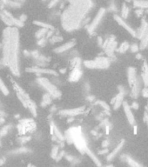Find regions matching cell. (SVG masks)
<instances>
[{
  "label": "cell",
  "mask_w": 148,
  "mask_h": 167,
  "mask_svg": "<svg viewBox=\"0 0 148 167\" xmlns=\"http://www.w3.org/2000/svg\"><path fill=\"white\" fill-rule=\"evenodd\" d=\"M145 121H146L148 124V111L146 112L145 113Z\"/></svg>",
  "instance_id": "cell-47"
},
{
  "label": "cell",
  "mask_w": 148,
  "mask_h": 167,
  "mask_svg": "<svg viewBox=\"0 0 148 167\" xmlns=\"http://www.w3.org/2000/svg\"><path fill=\"white\" fill-rule=\"evenodd\" d=\"M147 28H148V23L145 22V21H142V23H141L140 27L139 28V30L138 31H136V37L137 38H139V39H142L143 38V36L145 34V32L147 31Z\"/></svg>",
  "instance_id": "cell-20"
},
{
  "label": "cell",
  "mask_w": 148,
  "mask_h": 167,
  "mask_svg": "<svg viewBox=\"0 0 148 167\" xmlns=\"http://www.w3.org/2000/svg\"><path fill=\"white\" fill-rule=\"evenodd\" d=\"M110 7H111V11H113V12H116V11H117V6L114 4L113 2L111 4V6H110Z\"/></svg>",
  "instance_id": "cell-41"
},
{
  "label": "cell",
  "mask_w": 148,
  "mask_h": 167,
  "mask_svg": "<svg viewBox=\"0 0 148 167\" xmlns=\"http://www.w3.org/2000/svg\"><path fill=\"white\" fill-rule=\"evenodd\" d=\"M136 58H138V59H140V58H141V55L140 54H138L136 56Z\"/></svg>",
  "instance_id": "cell-53"
},
{
  "label": "cell",
  "mask_w": 148,
  "mask_h": 167,
  "mask_svg": "<svg viewBox=\"0 0 148 167\" xmlns=\"http://www.w3.org/2000/svg\"><path fill=\"white\" fill-rule=\"evenodd\" d=\"M27 71L30 72H35L38 74H51V75H57V72L54 71L53 70H50V69H43V68H28L26 69Z\"/></svg>",
  "instance_id": "cell-16"
},
{
  "label": "cell",
  "mask_w": 148,
  "mask_h": 167,
  "mask_svg": "<svg viewBox=\"0 0 148 167\" xmlns=\"http://www.w3.org/2000/svg\"><path fill=\"white\" fill-rule=\"evenodd\" d=\"M133 5L140 9H148V0H134Z\"/></svg>",
  "instance_id": "cell-22"
},
{
  "label": "cell",
  "mask_w": 148,
  "mask_h": 167,
  "mask_svg": "<svg viewBox=\"0 0 148 167\" xmlns=\"http://www.w3.org/2000/svg\"><path fill=\"white\" fill-rule=\"evenodd\" d=\"M108 144H109V142H108V141L106 140V141H104V142H103V144H102V145H103V147H105V146H106V145H107Z\"/></svg>",
  "instance_id": "cell-49"
},
{
  "label": "cell",
  "mask_w": 148,
  "mask_h": 167,
  "mask_svg": "<svg viewBox=\"0 0 148 167\" xmlns=\"http://www.w3.org/2000/svg\"><path fill=\"white\" fill-rule=\"evenodd\" d=\"M130 49H131V51H132V52L135 53V52H138V51L140 50V46H139L137 44H132V45L130 46Z\"/></svg>",
  "instance_id": "cell-38"
},
{
  "label": "cell",
  "mask_w": 148,
  "mask_h": 167,
  "mask_svg": "<svg viewBox=\"0 0 148 167\" xmlns=\"http://www.w3.org/2000/svg\"><path fill=\"white\" fill-rule=\"evenodd\" d=\"M51 103V95L49 93H47L45 94V96H44L43 97V102H42V105H49Z\"/></svg>",
  "instance_id": "cell-34"
},
{
  "label": "cell",
  "mask_w": 148,
  "mask_h": 167,
  "mask_svg": "<svg viewBox=\"0 0 148 167\" xmlns=\"http://www.w3.org/2000/svg\"><path fill=\"white\" fill-rule=\"evenodd\" d=\"M60 71H61V72H64V73H65V72H66V69H61V70H60Z\"/></svg>",
  "instance_id": "cell-54"
},
{
  "label": "cell",
  "mask_w": 148,
  "mask_h": 167,
  "mask_svg": "<svg viewBox=\"0 0 148 167\" xmlns=\"http://www.w3.org/2000/svg\"><path fill=\"white\" fill-rule=\"evenodd\" d=\"M124 95H125L124 93L119 92V93L118 94L117 96H116V97H114L113 100H112V104L113 105V109L117 110L120 107L121 105H122V103H123Z\"/></svg>",
  "instance_id": "cell-18"
},
{
  "label": "cell",
  "mask_w": 148,
  "mask_h": 167,
  "mask_svg": "<svg viewBox=\"0 0 148 167\" xmlns=\"http://www.w3.org/2000/svg\"><path fill=\"white\" fill-rule=\"evenodd\" d=\"M82 74H83V71H82L80 66L73 67V68H71L68 79L70 82H77L81 78Z\"/></svg>",
  "instance_id": "cell-11"
},
{
  "label": "cell",
  "mask_w": 148,
  "mask_h": 167,
  "mask_svg": "<svg viewBox=\"0 0 148 167\" xmlns=\"http://www.w3.org/2000/svg\"><path fill=\"white\" fill-rule=\"evenodd\" d=\"M58 154H59V147L57 145H54L53 148H52V150H51V157L53 159H56Z\"/></svg>",
  "instance_id": "cell-36"
},
{
  "label": "cell",
  "mask_w": 148,
  "mask_h": 167,
  "mask_svg": "<svg viewBox=\"0 0 148 167\" xmlns=\"http://www.w3.org/2000/svg\"><path fill=\"white\" fill-rule=\"evenodd\" d=\"M140 91V80L137 78V80L134 83V85L132 86V91H131V96L133 97V98H137L139 94Z\"/></svg>",
  "instance_id": "cell-19"
},
{
  "label": "cell",
  "mask_w": 148,
  "mask_h": 167,
  "mask_svg": "<svg viewBox=\"0 0 148 167\" xmlns=\"http://www.w3.org/2000/svg\"><path fill=\"white\" fill-rule=\"evenodd\" d=\"M43 1H45V0H43Z\"/></svg>",
  "instance_id": "cell-59"
},
{
  "label": "cell",
  "mask_w": 148,
  "mask_h": 167,
  "mask_svg": "<svg viewBox=\"0 0 148 167\" xmlns=\"http://www.w3.org/2000/svg\"><path fill=\"white\" fill-rule=\"evenodd\" d=\"M2 64L7 66L14 76L20 75L19 31L16 26H7L3 31Z\"/></svg>",
  "instance_id": "cell-1"
},
{
  "label": "cell",
  "mask_w": 148,
  "mask_h": 167,
  "mask_svg": "<svg viewBox=\"0 0 148 167\" xmlns=\"http://www.w3.org/2000/svg\"><path fill=\"white\" fill-rule=\"evenodd\" d=\"M142 79L145 87H148V65L146 62L144 63L142 67Z\"/></svg>",
  "instance_id": "cell-21"
},
{
  "label": "cell",
  "mask_w": 148,
  "mask_h": 167,
  "mask_svg": "<svg viewBox=\"0 0 148 167\" xmlns=\"http://www.w3.org/2000/svg\"><path fill=\"white\" fill-rule=\"evenodd\" d=\"M0 91H1V92L5 95V96H7L9 95V91H8V88L5 86V84H4V82L2 80V78L0 77Z\"/></svg>",
  "instance_id": "cell-30"
},
{
  "label": "cell",
  "mask_w": 148,
  "mask_h": 167,
  "mask_svg": "<svg viewBox=\"0 0 148 167\" xmlns=\"http://www.w3.org/2000/svg\"><path fill=\"white\" fill-rule=\"evenodd\" d=\"M25 19H26V16H24V15H22L19 18V20L20 21H22V22H24Z\"/></svg>",
  "instance_id": "cell-45"
},
{
  "label": "cell",
  "mask_w": 148,
  "mask_h": 167,
  "mask_svg": "<svg viewBox=\"0 0 148 167\" xmlns=\"http://www.w3.org/2000/svg\"><path fill=\"white\" fill-rule=\"evenodd\" d=\"M4 122V118H3V117H0V123H2V124H3Z\"/></svg>",
  "instance_id": "cell-52"
},
{
  "label": "cell",
  "mask_w": 148,
  "mask_h": 167,
  "mask_svg": "<svg viewBox=\"0 0 148 167\" xmlns=\"http://www.w3.org/2000/svg\"><path fill=\"white\" fill-rule=\"evenodd\" d=\"M92 5V0H67V5L60 17L63 29L68 32L79 29L85 23Z\"/></svg>",
  "instance_id": "cell-2"
},
{
  "label": "cell",
  "mask_w": 148,
  "mask_h": 167,
  "mask_svg": "<svg viewBox=\"0 0 148 167\" xmlns=\"http://www.w3.org/2000/svg\"><path fill=\"white\" fill-rule=\"evenodd\" d=\"M124 144H125V141L122 140L120 143L116 146V148H114V150H113V152L109 153V155L107 156V160H108V161H112V160L119 153V152L122 150V148L124 146Z\"/></svg>",
  "instance_id": "cell-17"
},
{
  "label": "cell",
  "mask_w": 148,
  "mask_h": 167,
  "mask_svg": "<svg viewBox=\"0 0 148 167\" xmlns=\"http://www.w3.org/2000/svg\"><path fill=\"white\" fill-rule=\"evenodd\" d=\"M103 47L105 48L106 54L109 57H112L113 56V52L117 47V42L113 39V38H111V39H107L105 43H103Z\"/></svg>",
  "instance_id": "cell-9"
},
{
  "label": "cell",
  "mask_w": 148,
  "mask_h": 167,
  "mask_svg": "<svg viewBox=\"0 0 148 167\" xmlns=\"http://www.w3.org/2000/svg\"><path fill=\"white\" fill-rule=\"evenodd\" d=\"M86 154H87V155L89 156L90 158H91V159H92V161H93L94 163L96 164H97V165H101V164H100V162H99V160L98 159V158H97V157H96V156L94 155V154H93V152H92V151H91V150H89V149H88V148H87V149H86Z\"/></svg>",
  "instance_id": "cell-28"
},
{
  "label": "cell",
  "mask_w": 148,
  "mask_h": 167,
  "mask_svg": "<svg viewBox=\"0 0 148 167\" xmlns=\"http://www.w3.org/2000/svg\"><path fill=\"white\" fill-rule=\"evenodd\" d=\"M35 124L33 120L31 119H24L21 121V124L18 125V130H19L20 134H24L26 132H32L35 129Z\"/></svg>",
  "instance_id": "cell-8"
},
{
  "label": "cell",
  "mask_w": 148,
  "mask_h": 167,
  "mask_svg": "<svg viewBox=\"0 0 148 167\" xmlns=\"http://www.w3.org/2000/svg\"><path fill=\"white\" fill-rule=\"evenodd\" d=\"M133 109L137 110L138 108H139V105H138L137 103H133Z\"/></svg>",
  "instance_id": "cell-48"
},
{
  "label": "cell",
  "mask_w": 148,
  "mask_h": 167,
  "mask_svg": "<svg viewBox=\"0 0 148 167\" xmlns=\"http://www.w3.org/2000/svg\"><path fill=\"white\" fill-rule=\"evenodd\" d=\"M85 106H82V107H78V108H72V109H66L62 110L59 112V115H62V116L66 117H75L80 115L82 113L85 112Z\"/></svg>",
  "instance_id": "cell-10"
},
{
  "label": "cell",
  "mask_w": 148,
  "mask_h": 167,
  "mask_svg": "<svg viewBox=\"0 0 148 167\" xmlns=\"http://www.w3.org/2000/svg\"><path fill=\"white\" fill-rule=\"evenodd\" d=\"M10 127H11V126H6V127H4V128L2 129V131L0 132V135H1V136H4V135H5V134H6V132H8V130H9Z\"/></svg>",
  "instance_id": "cell-40"
},
{
  "label": "cell",
  "mask_w": 148,
  "mask_h": 167,
  "mask_svg": "<svg viewBox=\"0 0 148 167\" xmlns=\"http://www.w3.org/2000/svg\"><path fill=\"white\" fill-rule=\"evenodd\" d=\"M61 40H62V38H57V37H54V38L52 39V41H53V42H56V41L58 42V41H61Z\"/></svg>",
  "instance_id": "cell-44"
},
{
  "label": "cell",
  "mask_w": 148,
  "mask_h": 167,
  "mask_svg": "<svg viewBox=\"0 0 148 167\" xmlns=\"http://www.w3.org/2000/svg\"><path fill=\"white\" fill-rule=\"evenodd\" d=\"M121 14H122V18H123V19L127 18V17H128V14H129V8L125 4H123V5H122Z\"/></svg>",
  "instance_id": "cell-32"
},
{
  "label": "cell",
  "mask_w": 148,
  "mask_h": 167,
  "mask_svg": "<svg viewBox=\"0 0 148 167\" xmlns=\"http://www.w3.org/2000/svg\"><path fill=\"white\" fill-rule=\"evenodd\" d=\"M88 100H90V101H92L94 99V97L93 96H92V97H88V98H87Z\"/></svg>",
  "instance_id": "cell-50"
},
{
  "label": "cell",
  "mask_w": 148,
  "mask_h": 167,
  "mask_svg": "<svg viewBox=\"0 0 148 167\" xmlns=\"http://www.w3.org/2000/svg\"><path fill=\"white\" fill-rule=\"evenodd\" d=\"M51 132L55 133V136L57 137V138H59L60 140H64L65 139V138H64V135L62 134V132H60L59 130V128L56 126L54 124V123H51Z\"/></svg>",
  "instance_id": "cell-23"
},
{
  "label": "cell",
  "mask_w": 148,
  "mask_h": 167,
  "mask_svg": "<svg viewBox=\"0 0 148 167\" xmlns=\"http://www.w3.org/2000/svg\"><path fill=\"white\" fill-rule=\"evenodd\" d=\"M75 44H76V42H75L74 39L70 40V41H68L67 43L64 44L62 45H60V46L55 48L54 52L58 53V54H59V53H63V52H66V51L71 50V48H73V47L75 46Z\"/></svg>",
  "instance_id": "cell-14"
},
{
  "label": "cell",
  "mask_w": 148,
  "mask_h": 167,
  "mask_svg": "<svg viewBox=\"0 0 148 167\" xmlns=\"http://www.w3.org/2000/svg\"><path fill=\"white\" fill-rule=\"evenodd\" d=\"M108 151L107 150H104V151H101V152H99V154H104V152H107Z\"/></svg>",
  "instance_id": "cell-51"
},
{
  "label": "cell",
  "mask_w": 148,
  "mask_h": 167,
  "mask_svg": "<svg viewBox=\"0 0 148 167\" xmlns=\"http://www.w3.org/2000/svg\"><path fill=\"white\" fill-rule=\"evenodd\" d=\"M98 44H99V45H103V43H104V42H103V40H102V39L100 37L98 39Z\"/></svg>",
  "instance_id": "cell-46"
},
{
  "label": "cell",
  "mask_w": 148,
  "mask_h": 167,
  "mask_svg": "<svg viewBox=\"0 0 148 167\" xmlns=\"http://www.w3.org/2000/svg\"><path fill=\"white\" fill-rule=\"evenodd\" d=\"M0 49H1V44H0Z\"/></svg>",
  "instance_id": "cell-57"
},
{
  "label": "cell",
  "mask_w": 148,
  "mask_h": 167,
  "mask_svg": "<svg viewBox=\"0 0 148 167\" xmlns=\"http://www.w3.org/2000/svg\"><path fill=\"white\" fill-rule=\"evenodd\" d=\"M105 14V9L104 8H101V9H99V11L98 12V13L95 16V18H93V20L92 21V23H90L89 26L87 28V30L89 31L90 33H92L97 27L98 26V24L100 23L101 22V20L103 19V18H104V16Z\"/></svg>",
  "instance_id": "cell-7"
},
{
  "label": "cell",
  "mask_w": 148,
  "mask_h": 167,
  "mask_svg": "<svg viewBox=\"0 0 148 167\" xmlns=\"http://www.w3.org/2000/svg\"><path fill=\"white\" fill-rule=\"evenodd\" d=\"M114 19L116 20V22H117V23H119V25H121V26H122L123 28H125V30L128 31L129 33L133 36V37H134V38L136 37L137 36L136 35V31H135V30H133V28L131 27L130 25H128L127 23H125V21L122 18H120L119 16H118V15H114Z\"/></svg>",
  "instance_id": "cell-12"
},
{
  "label": "cell",
  "mask_w": 148,
  "mask_h": 167,
  "mask_svg": "<svg viewBox=\"0 0 148 167\" xmlns=\"http://www.w3.org/2000/svg\"><path fill=\"white\" fill-rule=\"evenodd\" d=\"M130 48V44H129L128 42H123L121 44V45L119 46V48L118 49V51L120 52V53H124L125 51L128 50Z\"/></svg>",
  "instance_id": "cell-33"
},
{
  "label": "cell",
  "mask_w": 148,
  "mask_h": 167,
  "mask_svg": "<svg viewBox=\"0 0 148 167\" xmlns=\"http://www.w3.org/2000/svg\"><path fill=\"white\" fill-rule=\"evenodd\" d=\"M125 1H126V2H130L131 0H125Z\"/></svg>",
  "instance_id": "cell-56"
},
{
  "label": "cell",
  "mask_w": 148,
  "mask_h": 167,
  "mask_svg": "<svg viewBox=\"0 0 148 167\" xmlns=\"http://www.w3.org/2000/svg\"><path fill=\"white\" fill-rule=\"evenodd\" d=\"M96 104H98V105H99L100 106H102V107H103V108H104L105 110H106V111H110L109 105H107L106 103H105V102L97 101V102H96Z\"/></svg>",
  "instance_id": "cell-37"
},
{
  "label": "cell",
  "mask_w": 148,
  "mask_h": 167,
  "mask_svg": "<svg viewBox=\"0 0 148 167\" xmlns=\"http://www.w3.org/2000/svg\"><path fill=\"white\" fill-rule=\"evenodd\" d=\"M127 78H128V83L129 86H132L134 85V83L137 80V72L135 68L133 67H129L128 70H127Z\"/></svg>",
  "instance_id": "cell-15"
},
{
  "label": "cell",
  "mask_w": 148,
  "mask_h": 167,
  "mask_svg": "<svg viewBox=\"0 0 148 167\" xmlns=\"http://www.w3.org/2000/svg\"><path fill=\"white\" fill-rule=\"evenodd\" d=\"M33 23L41 28H45V29H48V30H54V27L51 24L45 23V22H42V21H33Z\"/></svg>",
  "instance_id": "cell-26"
},
{
  "label": "cell",
  "mask_w": 148,
  "mask_h": 167,
  "mask_svg": "<svg viewBox=\"0 0 148 167\" xmlns=\"http://www.w3.org/2000/svg\"><path fill=\"white\" fill-rule=\"evenodd\" d=\"M47 31H48V29H45V28H40L39 31L36 32V38L38 39H42V38H45V36L46 35Z\"/></svg>",
  "instance_id": "cell-29"
},
{
  "label": "cell",
  "mask_w": 148,
  "mask_h": 167,
  "mask_svg": "<svg viewBox=\"0 0 148 167\" xmlns=\"http://www.w3.org/2000/svg\"><path fill=\"white\" fill-rule=\"evenodd\" d=\"M122 105H123V108H124L125 116L127 117V120H128L129 124H131V125H134V124H135V118H134V115H133V112H132V110H131L130 105L127 104V102H123Z\"/></svg>",
  "instance_id": "cell-13"
},
{
  "label": "cell",
  "mask_w": 148,
  "mask_h": 167,
  "mask_svg": "<svg viewBox=\"0 0 148 167\" xmlns=\"http://www.w3.org/2000/svg\"><path fill=\"white\" fill-rule=\"evenodd\" d=\"M142 13H143V10H142V9H140V8H138V10L136 11L137 16H140Z\"/></svg>",
  "instance_id": "cell-42"
},
{
  "label": "cell",
  "mask_w": 148,
  "mask_h": 167,
  "mask_svg": "<svg viewBox=\"0 0 148 167\" xmlns=\"http://www.w3.org/2000/svg\"><path fill=\"white\" fill-rule=\"evenodd\" d=\"M0 64H1V61H0Z\"/></svg>",
  "instance_id": "cell-58"
},
{
  "label": "cell",
  "mask_w": 148,
  "mask_h": 167,
  "mask_svg": "<svg viewBox=\"0 0 148 167\" xmlns=\"http://www.w3.org/2000/svg\"><path fill=\"white\" fill-rule=\"evenodd\" d=\"M142 94H143V96L145 97H148V89H145L143 90V91H142Z\"/></svg>",
  "instance_id": "cell-43"
},
{
  "label": "cell",
  "mask_w": 148,
  "mask_h": 167,
  "mask_svg": "<svg viewBox=\"0 0 148 167\" xmlns=\"http://www.w3.org/2000/svg\"><path fill=\"white\" fill-rule=\"evenodd\" d=\"M2 2L12 8H18L21 5L19 1H17V0H2Z\"/></svg>",
  "instance_id": "cell-24"
},
{
  "label": "cell",
  "mask_w": 148,
  "mask_h": 167,
  "mask_svg": "<svg viewBox=\"0 0 148 167\" xmlns=\"http://www.w3.org/2000/svg\"><path fill=\"white\" fill-rule=\"evenodd\" d=\"M17 1H19V2H23V1H24V0H17Z\"/></svg>",
  "instance_id": "cell-55"
},
{
  "label": "cell",
  "mask_w": 148,
  "mask_h": 167,
  "mask_svg": "<svg viewBox=\"0 0 148 167\" xmlns=\"http://www.w3.org/2000/svg\"><path fill=\"white\" fill-rule=\"evenodd\" d=\"M83 64L88 69H106L110 66V60L105 57H98L93 60H86Z\"/></svg>",
  "instance_id": "cell-5"
},
{
  "label": "cell",
  "mask_w": 148,
  "mask_h": 167,
  "mask_svg": "<svg viewBox=\"0 0 148 167\" xmlns=\"http://www.w3.org/2000/svg\"><path fill=\"white\" fill-rule=\"evenodd\" d=\"M148 47V28L147 31L145 32V34L143 36V38L141 39V43H140V49L141 50H144L145 48Z\"/></svg>",
  "instance_id": "cell-25"
},
{
  "label": "cell",
  "mask_w": 148,
  "mask_h": 167,
  "mask_svg": "<svg viewBox=\"0 0 148 167\" xmlns=\"http://www.w3.org/2000/svg\"><path fill=\"white\" fill-rule=\"evenodd\" d=\"M81 65V60H80V58H74L73 60L71 61V68H73V67H78V66H80Z\"/></svg>",
  "instance_id": "cell-35"
},
{
  "label": "cell",
  "mask_w": 148,
  "mask_h": 167,
  "mask_svg": "<svg viewBox=\"0 0 148 167\" xmlns=\"http://www.w3.org/2000/svg\"><path fill=\"white\" fill-rule=\"evenodd\" d=\"M37 81L39 84V86H41L44 89L47 91V93L51 95V97L58 98L61 97V91L56 86H54L51 82H50L49 79L46 78H39L37 79Z\"/></svg>",
  "instance_id": "cell-4"
},
{
  "label": "cell",
  "mask_w": 148,
  "mask_h": 167,
  "mask_svg": "<svg viewBox=\"0 0 148 167\" xmlns=\"http://www.w3.org/2000/svg\"><path fill=\"white\" fill-rule=\"evenodd\" d=\"M0 18L7 26H16V27H21L24 25V22L20 21L19 19L15 18L13 16L8 12L7 11L0 12Z\"/></svg>",
  "instance_id": "cell-6"
},
{
  "label": "cell",
  "mask_w": 148,
  "mask_h": 167,
  "mask_svg": "<svg viewBox=\"0 0 148 167\" xmlns=\"http://www.w3.org/2000/svg\"><path fill=\"white\" fill-rule=\"evenodd\" d=\"M28 109L31 111V114L33 116H37V107H36V105L34 104V102L31 101V99H29L27 102V107Z\"/></svg>",
  "instance_id": "cell-27"
},
{
  "label": "cell",
  "mask_w": 148,
  "mask_h": 167,
  "mask_svg": "<svg viewBox=\"0 0 148 167\" xmlns=\"http://www.w3.org/2000/svg\"><path fill=\"white\" fill-rule=\"evenodd\" d=\"M125 161L127 162L129 165H131V166H141L140 164H139L138 162H136L135 160L133 159L131 157H129V156H125Z\"/></svg>",
  "instance_id": "cell-31"
},
{
  "label": "cell",
  "mask_w": 148,
  "mask_h": 167,
  "mask_svg": "<svg viewBox=\"0 0 148 167\" xmlns=\"http://www.w3.org/2000/svg\"><path fill=\"white\" fill-rule=\"evenodd\" d=\"M66 139L69 143H72L75 144L76 148L81 153H86L87 145L85 138L83 137L80 127H71L69 129L66 133Z\"/></svg>",
  "instance_id": "cell-3"
},
{
  "label": "cell",
  "mask_w": 148,
  "mask_h": 167,
  "mask_svg": "<svg viewBox=\"0 0 148 167\" xmlns=\"http://www.w3.org/2000/svg\"><path fill=\"white\" fill-rule=\"evenodd\" d=\"M60 1H61V0H51V1H50V3L48 4V7L53 8L54 6L57 5V4H59Z\"/></svg>",
  "instance_id": "cell-39"
}]
</instances>
